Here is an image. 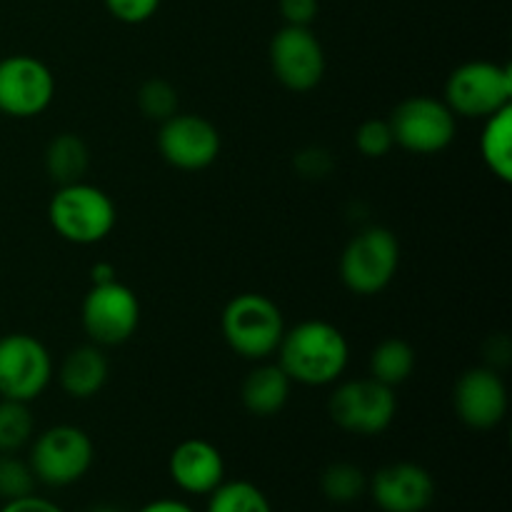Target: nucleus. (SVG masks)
<instances>
[{
    "label": "nucleus",
    "mask_w": 512,
    "mask_h": 512,
    "mask_svg": "<svg viewBox=\"0 0 512 512\" xmlns=\"http://www.w3.org/2000/svg\"><path fill=\"white\" fill-rule=\"evenodd\" d=\"M293 380L288 378L283 368L278 363H268V360H260L243 380V388H240V400H243V408L250 415H258V418H273L280 410L288 405L290 393H293Z\"/></svg>",
    "instance_id": "18"
},
{
    "label": "nucleus",
    "mask_w": 512,
    "mask_h": 512,
    "mask_svg": "<svg viewBox=\"0 0 512 512\" xmlns=\"http://www.w3.org/2000/svg\"><path fill=\"white\" fill-rule=\"evenodd\" d=\"M355 148L363 158L380 160L390 155L395 148L393 130H390L388 118H368L358 125L355 130Z\"/></svg>",
    "instance_id": "27"
},
{
    "label": "nucleus",
    "mask_w": 512,
    "mask_h": 512,
    "mask_svg": "<svg viewBox=\"0 0 512 512\" xmlns=\"http://www.w3.org/2000/svg\"><path fill=\"white\" fill-rule=\"evenodd\" d=\"M443 100L455 118H490L512 105L510 65L493 63V60H470L458 65L445 80Z\"/></svg>",
    "instance_id": "6"
},
{
    "label": "nucleus",
    "mask_w": 512,
    "mask_h": 512,
    "mask_svg": "<svg viewBox=\"0 0 512 512\" xmlns=\"http://www.w3.org/2000/svg\"><path fill=\"white\" fill-rule=\"evenodd\" d=\"M35 475L28 460L15 453H0V500H18L35 493Z\"/></svg>",
    "instance_id": "26"
},
{
    "label": "nucleus",
    "mask_w": 512,
    "mask_h": 512,
    "mask_svg": "<svg viewBox=\"0 0 512 512\" xmlns=\"http://www.w3.org/2000/svg\"><path fill=\"white\" fill-rule=\"evenodd\" d=\"M330 165H333V160H330L328 150L323 148H305L295 158V168L303 175H308V178H320V175L328 173Z\"/></svg>",
    "instance_id": "30"
},
{
    "label": "nucleus",
    "mask_w": 512,
    "mask_h": 512,
    "mask_svg": "<svg viewBox=\"0 0 512 512\" xmlns=\"http://www.w3.org/2000/svg\"><path fill=\"white\" fill-rule=\"evenodd\" d=\"M168 473L188 495H210L225 480L223 453L210 440L188 438L170 453Z\"/></svg>",
    "instance_id": "16"
},
{
    "label": "nucleus",
    "mask_w": 512,
    "mask_h": 512,
    "mask_svg": "<svg viewBox=\"0 0 512 512\" xmlns=\"http://www.w3.org/2000/svg\"><path fill=\"white\" fill-rule=\"evenodd\" d=\"M138 512H195L188 503L183 500H173V498H163V500H153V503L143 505Z\"/></svg>",
    "instance_id": "32"
},
{
    "label": "nucleus",
    "mask_w": 512,
    "mask_h": 512,
    "mask_svg": "<svg viewBox=\"0 0 512 512\" xmlns=\"http://www.w3.org/2000/svg\"><path fill=\"white\" fill-rule=\"evenodd\" d=\"M375 505L383 512H425L435 500V480L423 465L390 463L368 480Z\"/></svg>",
    "instance_id": "15"
},
{
    "label": "nucleus",
    "mask_w": 512,
    "mask_h": 512,
    "mask_svg": "<svg viewBox=\"0 0 512 512\" xmlns=\"http://www.w3.org/2000/svg\"><path fill=\"white\" fill-rule=\"evenodd\" d=\"M45 173L55 185H70L85 180L90 170V150L80 135L60 133L48 143L43 155Z\"/></svg>",
    "instance_id": "19"
},
{
    "label": "nucleus",
    "mask_w": 512,
    "mask_h": 512,
    "mask_svg": "<svg viewBox=\"0 0 512 512\" xmlns=\"http://www.w3.org/2000/svg\"><path fill=\"white\" fill-rule=\"evenodd\" d=\"M270 68L275 80L293 93H308L325 78V50L318 35L303 25H285L270 40Z\"/></svg>",
    "instance_id": "12"
},
{
    "label": "nucleus",
    "mask_w": 512,
    "mask_h": 512,
    "mask_svg": "<svg viewBox=\"0 0 512 512\" xmlns=\"http://www.w3.org/2000/svg\"><path fill=\"white\" fill-rule=\"evenodd\" d=\"M160 0H105V8L110 10L113 18H118L120 23L138 25L145 23L155 15Z\"/></svg>",
    "instance_id": "28"
},
{
    "label": "nucleus",
    "mask_w": 512,
    "mask_h": 512,
    "mask_svg": "<svg viewBox=\"0 0 512 512\" xmlns=\"http://www.w3.org/2000/svg\"><path fill=\"white\" fill-rule=\"evenodd\" d=\"M113 280H118V270L113 263H95L90 268V285H105Z\"/></svg>",
    "instance_id": "33"
},
{
    "label": "nucleus",
    "mask_w": 512,
    "mask_h": 512,
    "mask_svg": "<svg viewBox=\"0 0 512 512\" xmlns=\"http://www.w3.org/2000/svg\"><path fill=\"white\" fill-rule=\"evenodd\" d=\"M138 108L148 120H168L178 113V90L165 78H150L138 90Z\"/></svg>",
    "instance_id": "25"
},
{
    "label": "nucleus",
    "mask_w": 512,
    "mask_h": 512,
    "mask_svg": "<svg viewBox=\"0 0 512 512\" xmlns=\"http://www.w3.org/2000/svg\"><path fill=\"white\" fill-rule=\"evenodd\" d=\"M110 378V360L95 343L70 350L58 370V383L63 393L73 400H90L105 388Z\"/></svg>",
    "instance_id": "17"
},
{
    "label": "nucleus",
    "mask_w": 512,
    "mask_h": 512,
    "mask_svg": "<svg viewBox=\"0 0 512 512\" xmlns=\"http://www.w3.org/2000/svg\"><path fill=\"white\" fill-rule=\"evenodd\" d=\"M275 355L293 383L325 388L343 378L350 363V343L343 330L328 320H300L285 328Z\"/></svg>",
    "instance_id": "1"
},
{
    "label": "nucleus",
    "mask_w": 512,
    "mask_h": 512,
    "mask_svg": "<svg viewBox=\"0 0 512 512\" xmlns=\"http://www.w3.org/2000/svg\"><path fill=\"white\" fill-rule=\"evenodd\" d=\"M158 150L163 160L185 173L210 168L220 158L223 138L208 118L195 113H175L160 123Z\"/></svg>",
    "instance_id": "13"
},
{
    "label": "nucleus",
    "mask_w": 512,
    "mask_h": 512,
    "mask_svg": "<svg viewBox=\"0 0 512 512\" xmlns=\"http://www.w3.org/2000/svg\"><path fill=\"white\" fill-rule=\"evenodd\" d=\"M80 323L90 343L100 348L123 345L138 333L140 300L120 280L105 285H90L80 308Z\"/></svg>",
    "instance_id": "9"
},
{
    "label": "nucleus",
    "mask_w": 512,
    "mask_h": 512,
    "mask_svg": "<svg viewBox=\"0 0 512 512\" xmlns=\"http://www.w3.org/2000/svg\"><path fill=\"white\" fill-rule=\"evenodd\" d=\"M508 388L490 365L465 370L453 388V408L470 430H493L508 415Z\"/></svg>",
    "instance_id": "14"
},
{
    "label": "nucleus",
    "mask_w": 512,
    "mask_h": 512,
    "mask_svg": "<svg viewBox=\"0 0 512 512\" xmlns=\"http://www.w3.org/2000/svg\"><path fill=\"white\" fill-rule=\"evenodd\" d=\"M90 512H120V510H115V508H105V505H103V508H95V510H90Z\"/></svg>",
    "instance_id": "34"
},
{
    "label": "nucleus",
    "mask_w": 512,
    "mask_h": 512,
    "mask_svg": "<svg viewBox=\"0 0 512 512\" xmlns=\"http://www.w3.org/2000/svg\"><path fill=\"white\" fill-rule=\"evenodd\" d=\"M55 98V75L33 55L0 58V113L8 118H38Z\"/></svg>",
    "instance_id": "11"
},
{
    "label": "nucleus",
    "mask_w": 512,
    "mask_h": 512,
    "mask_svg": "<svg viewBox=\"0 0 512 512\" xmlns=\"http://www.w3.org/2000/svg\"><path fill=\"white\" fill-rule=\"evenodd\" d=\"M35 435L30 403L0 398V453H18Z\"/></svg>",
    "instance_id": "24"
},
{
    "label": "nucleus",
    "mask_w": 512,
    "mask_h": 512,
    "mask_svg": "<svg viewBox=\"0 0 512 512\" xmlns=\"http://www.w3.org/2000/svg\"><path fill=\"white\" fill-rule=\"evenodd\" d=\"M48 220L55 233L73 245L103 243L118 223L113 198L85 180L58 185L48 205Z\"/></svg>",
    "instance_id": "3"
},
{
    "label": "nucleus",
    "mask_w": 512,
    "mask_h": 512,
    "mask_svg": "<svg viewBox=\"0 0 512 512\" xmlns=\"http://www.w3.org/2000/svg\"><path fill=\"white\" fill-rule=\"evenodd\" d=\"M53 380V355L30 333L0 338V398L33 403Z\"/></svg>",
    "instance_id": "10"
},
{
    "label": "nucleus",
    "mask_w": 512,
    "mask_h": 512,
    "mask_svg": "<svg viewBox=\"0 0 512 512\" xmlns=\"http://www.w3.org/2000/svg\"><path fill=\"white\" fill-rule=\"evenodd\" d=\"M415 363H418V355H415V348L408 340L385 338L370 353V378L395 390L398 385L408 383L413 378Z\"/></svg>",
    "instance_id": "21"
},
{
    "label": "nucleus",
    "mask_w": 512,
    "mask_h": 512,
    "mask_svg": "<svg viewBox=\"0 0 512 512\" xmlns=\"http://www.w3.org/2000/svg\"><path fill=\"white\" fill-rule=\"evenodd\" d=\"M328 413L340 430L360 438H375L393 425L398 395L393 388L368 378L340 383L328 400Z\"/></svg>",
    "instance_id": "8"
},
{
    "label": "nucleus",
    "mask_w": 512,
    "mask_h": 512,
    "mask_svg": "<svg viewBox=\"0 0 512 512\" xmlns=\"http://www.w3.org/2000/svg\"><path fill=\"white\" fill-rule=\"evenodd\" d=\"M395 145L413 155H438L450 148L458 133V118L443 98L410 95L400 100L388 118Z\"/></svg>",
    "instance_id": "7"
},
{
    "label": "nucleus",
    "mask_w": 512,
    "mask_h": 512,
    "mask_svg": "<svg viewBox=\"0 0 512 512\" xmlns=\"http://www.w3.org/2000/svg\"><path fill=\"white\" fill-rule=\"evenodd\" d=\"M28 463L38 483L68 488L93 468V438L78 425H53L30 440Z\"/></svg>",
    "instance_id": "5"
},
{
    "label": "nucleus",
    "mask_w": 512,
    "mask_h": 512,
    "mask_svg": "<svg viewBox=\"0 0 512 512\" xmlns=\"http://www.w3.org/2000/svg\"><path fill=\"white\" fill-rule=\"evenodd\" d=\"M220 333L228 348L245 360H270L285 333L278 305L263 293H240L228 300L220 315Z\"/></svg>",
    "instance_id": "2"
},
{
    "label": "nucleus",
    "mask_w": 512,
    "mask_h": 512,
    "mask_svg": "<svg viewBox=\"0 0 512 512\" xmlns=\"http://www.w3.org/2000/svg\"><path fill=\"white\" fill-rule=\"evenodd\" d=\"M205 512H273L268 495L248 480H223L208 495Z\"/></svg>",
    "instance_id": "22"
},
{
    "label": "nucleus",
    "mask_w": 512,
    "mask_h": 512,
    "mask_svg": "<svg viewBox=\"0 0 512 512\" xmlns=\"http://www.w3.org/2000/svg\"><path fill=\"white\" fill-rule=\"evenodd\" d=\"M0 512H63L60 505H55L53 500L40 498V495H25V498L8 500V503L0 508Z\"/></svg>",
    "instance_id": "31"
},
{
    "label": "nucleus",
    "mask_w": 512,
    "mask_h": 512,
    "mask_svg": "<svg viewBox=\"0 0 512 512\" xmlns=\"http://www.w3.org/2000/svg\"><path fill=\"white\" fill-rule=\"evenodd\" d=\"M480 158L503 183L512 180V105L485 118L480 135Z\"/></svg>",
    "instance_id": "20"
},
{
    "label": "nucleus",
    "mask_w": 512,
    "mask_h": 512,
    "mask_svg": "<svg viewBox=\"0 0 512 512\" xmlns=\"http://www.w3.org/2000/svg\"><path fill=\"white\" fill-rule=\"evenodd\" d=\"M320 490L330 503H355L368 493V475L355 463H330L320 475Z\"/></svg>",
    "instance_id": "23"
},
{
    "label": "nucleus",
    "mask_w": 512,
    "mask_h": 512,
    "mask_svg": "<svg viewBox=\"0 0 512 512\" xmlns=\"http://www.w3.org/2000/svg\"><path fill=\"white\" fill-rule=\"evenodd\" d=\"M280 13H283L285 25L310 28V23L318 15V0H280Z\"/></svg>",
    "instance_id": "29"
},
{
    "label": "nucleus",
    "mask_w": 512,
    "mask_h": 512,
    "mask_svg": "<svg viewBox=\"0 0 512 512\" xmlns=\"http://www.w3.org/2000/svg\"><path fill=\"white\" fill-rule=\"evenodd\" d=\"M400 268V240L383 225L358 230L340 255V280L355 295H378L395 280Z\"/></svg>",
    "instance_id": "4"
}]
</instances>
